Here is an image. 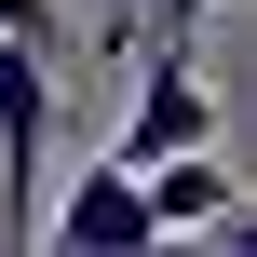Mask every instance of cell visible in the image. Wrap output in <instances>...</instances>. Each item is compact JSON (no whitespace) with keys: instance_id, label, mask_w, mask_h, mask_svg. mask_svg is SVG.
Instances as JSON below:
<instances>
[{"instance_id":"52a82bcc","label":"cell","mask_w":257,"mask_h":257,"mask_svg":"<svg viewBox=\"0 0 257 257\" xmlns=\"http://www.w3.org/2000/svg\"><path fill=\"white\" fill-rule=\"evenodd\" d=\"M95 41H136V0H95Z\"/></svg>"},{"instance_id":"6da1fadb","label":"cell","mask_w":257,"mask_h":257,"mask_svg":"<svg viewBox=\"0 0 257 257\" xmlns=\"http://www.w3.org/2000/svg\"><path fill=\"white\" fill-rule=\"evenodd\" d=\"M190 149H217V95H203L190 54L163 41L149 81H136V108H122V136H108V176H163V163H190Z\"/></svg>"},{"instance_id":"7a4b0ae2","label":"cell","mask_w":257,"mask_h":257,"mask_svg":"<svg viewBox=\"0 0 257 257\" xmlns=\"http://www.w3.org/2000/svg\"><path fill=\"white\" fill-rule=\"evenodd\" d=\"M54 149V54L0 41V257H27V190Z\"/></svg>"},{"instance_id":"277c9868","label":"cell","mask_w":257,"mask_h":257,"mask_svg":"<svg viewBox=\"0 0 257 257\" xmlns=\"http://www.w3.org/2000/svg\"><path fill=\"white\" fill-rule=\"evenodd\" d=\"M136 203H149V230H203V217H230V163H217V149H190V163L136 176Z\"/></svg>"},{"instance_id":"8992f818","label":"cell","mask_w":257,"mask_h":257,"mask_svg":"<svg viewBox=\"0 0 257 257\" xmlns=\"http://www.w3.org/2000/svg\"><path fill=\"white\" fill-rule=\"evenodd\" d=\"M190 14H217V0H163V41H176V54H190Z\"/></svg>"},{"instance_id":"3957f363","label":"cell","mask_w":257,"mask_h":257,"mask_svg":"<svg viewBox=\"0 0 257 257\" xmlns=\"http://www.w3.org/2000/svg\"><path fill=\"white\" fill-rule=\"evenodd\" d=\"M163 230H149V203H136V176H68V203H54V244L41 257H149Z\"/></svg>"},{"instance_id":"5b68a950","label":"cell","mask_w":257,"mask_h":257,"mask_svg":"<svg viewBox=\"0 0 257 257\" xmlns=\"http://www.w3.org/2000/svg\"><path fill=\"white\" fill-rule=\"evenodd\" d=\"M0 41H27V54H54V0H0Z\"/></svg>"}]
</instances>
